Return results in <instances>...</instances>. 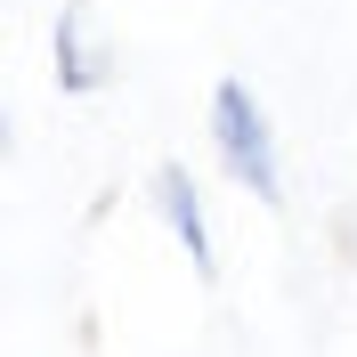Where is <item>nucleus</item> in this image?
<instances>
[{
    "label": "nucleus",
    "instance_id": "f257e3e1",
    "mask_svg": "<svg viewBox=\"0 0 357 357\" xmlns=\"http://www.w3.org/2000/svg\"><path fill=\"white\" fill-rule=\"evenodd\" d=\"M203 130H211V155L220 171L244 187L252 203H284V146H276V122H268V98L244 73H220L211 82V106H203Z\"/></svg>",
    "mask_w": 357,
    "mask_h": 357
},
{
    "label": "nucleus",
    "instance_id": "f03ea898",
    "mask_svg": "<svg viewBox=\"0 0 357 357\" xmlns=\"http://www.w3.org/2000/svg\"><path fill=\"white\" fill-rule=\"evenodd\" d=\"M49 66H57V89L66 98H98L122 73V49L98 24V0H57V24H49Z\"/></svg>",
    "mask_w": 357,
    "mask_h": 357
},
{
    "label": "nucleus",
    "instance_id": "7ed1b4c3",
    "mask_svg": "<svg viewBox=\"0 0 357 357\" xmlns=\"http://www.w3.org/2000/svg\"><path fill=\"white\" fill-rule=\"evenodd\" d=\"M155 211H162V227H171V244L187 252V268L211 284V276H220V236H211V211H203V187H195L187 162H162L155 171Z\"/></svg>",
    "mask_w": 357,
    "mask_h": 357
},
{
    "label": "nucleus",
    "instance_id": "20e7f679",
    "mask_svg": "<svg viewBox=\"0 0 357 357\" xmlns=\"http://www.w3.org/2000/svg\"><path fill=\"white\" fill-rule=\"evenodd\" d=\"M341 252H349V260H357V203H349V211H341Z\"/></svg>",
    "mask_w": 357,
    "mask_h": 357
}]
</instances>
